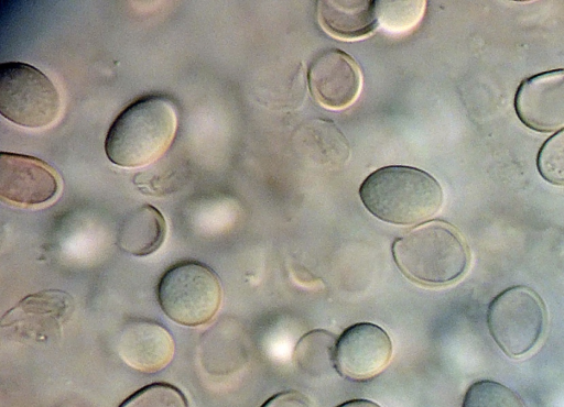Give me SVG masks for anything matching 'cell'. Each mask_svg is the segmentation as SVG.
Returning a JSON list of instances; mask_svg holds the SVG:
<instances>
[{
    "instance_id": "cell-1",
    "label": "cell",
    "mask_w": 564,
    "mask_h": 407,
    "mask_svg": "<svg viewBox=\"0 0 564 407\" xmlns=\"http://www.w3.org/2000/svg\"><path fill=\"white\" fill-rule=\"evenodd\" d=\"M177 130V111L162 95L143 96L127 106L110 125L105 151L121 167H139L160 158Z\"/></svg>"
},
{
    "instance_id": "cell-2",
    "label": "cell",
    "mask_w": 564,
    "mask_h": 407,
    "mask_svg": "<svg viewBox=\"0 0 564 407\" xmlns=\"http://www.w3.org/2000/svg\"><path fill=\"white\" fill-rule=\"evenodd\" d=\"M392 255L404 276L433 287L455 283L470 264V251L460 232L441 220L425 222L395 239Z\"/></svg>"
},
{
    "instance_id": "cell-3",
    "label": "cell",
    "mask_w": 564,
    "mask_h": 407,
    "mask_svg": "<svg viewBox=\"0 0 564 407\" xmlns=\"http://www.w3.org/2000/svg\"><path fill=\"white\" fill-rule=\"evenodd\" d=\"M359 196L378 219L413 226L435 216L443 205V189L429 173L403 165L381 167L360 185Z\"/></svg>"
},
{
    "instance_id": "cell-4",
    "label": "cell",
    "mask_w": 564,
    "mask_h": 407,
    "mask_svg": "<svg viewBox=\"0 0 564 407\" xmlns=\"http://www.w3.org/2000/svg\"><path fill=\"white\" fill-rule=\"evenodd\" d=\"M221 284L207 265L183 261L171 266L158 284V300L174 322L197 327L209 322L221 304Z\"/></svg>"
},
{
    "instance_id": "cell-5",
    "label": "cell",
    "mask_w": 564,
    "mask_h": 407,
    "mask_svg": "<svg viewBox=\"0 0 564 407\" xmlns=\"http://www.w3.org/2000/svg\"><path fill=\"white\" fill-rule=\"evenodd\" d=\"M61 97L53 81L37 68L20 62L0 66V112L24 128H44L59 114Z\"/></svg>"
},
{
    "instance_id": "cell-6",
    "label": "cell",
    "mask_w": 564,
    "mask_h": 407,
    "mask_svg": "<svg viewBox=\"0 0 564 407\" xmlns=\"http://www.w3.org/2000/svg\"><path fill=\"white\" fill-rule=\"evenodd\" d=\"M541 297L525 286L510 287L489 305L487 323L491 337L509 356H523L538 344L546 326Z\"/></svg>"
},
{
    "instance_id": "cell-7",
    "label": "cell",
    "mask_w": 564,
    "mask_h": 407,
    "mask_svg": "<svg viewBox=\"0 0 564 407\" xmlns=\"http://www.w3.org/2000/svg\"><path fill=\"white\" fill-rule=\"evenodd\" d=\"M392 342L379 326L359 322L346 328L336 339L334 367L352 381L378 375L390 362Z\"/></svg>"
},
{
    "instance_id": "cell-8",
    "label": "cell",
    "mask_w": 564,
    "mask_h": 407,
    "mask_svg": "<svg viewBox=\"0 0 564 407\" xmlns=\"http://www.w3.org/2000/svg\"><path fill=\"white\" fill-rule=\"evenodd\" d=\"M58 190V176L48 164L33 156L1 152L0 196L3 201L34 207L54 199Z\"/></svg>"
},
{
    "instance_id": "cell-9",
    "label": "cell",
    "mask_w": 564,
    "mask_h": 407,
    "mask_svg": "<svg viewBox=\"0 0 564 407\" xmlns=\"http://www.w3.org/2000/svg\"><path fill=\"white\" fill-rule=\"evenodd\" d=\"M514 108L521 122L534 131L564 130V69L523 80L516 94Z\"/></svg>"
},
{
    "instance_id": "cell-10",
    "label": "cell",
    "mask_w": 564,
    "mask_h": 407,
    "mask_svg": "<svg viewBox=\"0 0 564 407\" xmlns=\"http://www.w3.org/2000/svg\"><path fill=\"white\" fill-rule=\"evenodd\" d=\"M307 80L314 98L325 108L334 110L352 105L362 85L355 59L335 48L324 51L313 59Z\"/></svg>"
},
{
    "instance_id": "cell-11",
    "label": "cell",
    "mask_w": 564,
    "mask_h": 407,
    "mask_svg": "<svg viewBox=\"0 0 564 407\" xmlns=\"http://www.w3.org/2000/svg\"><path fill=\"white\" fill-rule=\"evenodd\" d=\"M117 352L130 367L155 373L164 369L175 351L173 337L169 330L152 320H132L119 331Z\"/></svg>"
},
{
    "instance_id": "cell-12",
    "label": "cell",
    "mask_w": 564,
    "mask_h": 407,
    "mask_svg": "<svg viewBox=\"0 0 564 407\" xmlns=\"http://www.w3.org/2000/svg\"><path fill=\"white\" fill-rule=\"evenodd\" d=\"M376 6L373 0H322L317 3L318 21L337 38H361L377 26Z\"/></svg>"
},
{
    "instance_id": "cell-13",
    "label": "cell",
    "mask_w": 564,
    "mask_h": 407,
    "mask_svg": "<svg viewBox=\"0 0 564 407\" xmlns=\"http://www.w3.org/2000/svg\"><path fill=\"white\" fill-rule=\"evenodd\" d=\"M166 237L163 215L151 205H143L123 220L119 233V248L134 256H147L158 251Z\"/></svg>"
},
{
    "instance_id": "cell-14",
    "label": "cell",
    "mask_w": 564,
    "mask_h": 407,
    "mask_svg": "<svg viewBox=\"0 0 564 407\" xmlns=\"http://www.w3.org/2000/svg\"><path fill=\"white\" fill-rule=\"evenodd\" d=\"M426 2L420 1H377V20L381 28L394 35L412 31L422 20Z\"/></svg>"
},
{
    "instance_id": "cell-15",
    "label": "cell",
    "mask_w": 564,
    "mask_h": 407,
    "mask_svg": "<svg viewBox=\"0 0 564 407\" xmlns=\"http://www.w3.org/2000/svg\"><path fill=\"white\" fill-rule=\"evenodd\" d=\"M462 407H525L507 386L494 381H478L467 389Z\"/></svg>"
},
{
    "instance_id": "cell-16",
    "label": "cell",
    "mask_w": 564,
    "mask_h": 407,
    "mask_svg": "<svg viewBox=\"0 0 564 407\" xmlns=\"http://www.w3.org/2000/svg\"><path fill=\"white\" fill-rule=\"evenodd\" d=\"M119 407H189L185 395L167 383H153L133 393Z\"/></svg>"
},
{
    "instance_id": "cell-17",
    "label": "cell",
    "mask_w": 564,
    "mask_h": 407,
    "mask_svg": "<svg viewBox=\"0 0 564 407\" xmlns=\"http://www.w3.org/2000/svg\"><path fill=\"white\" fill-rule=\"evenodd\" d=\"M536 164L545 180L554 185H564V130L543 144Z\"/></svg>"
},
{
    "instance_id": "cell-18",
    "label": "cell",
    "mask_w": 564,
    "mask_h": 407,
    "mask_svg": "<svg viewBox=\"0 0 564 407\" xmlns=\"http://www.w3.org/2000/svg\"><path fill=\"white\" fill-rule=\"evenodd\" d=\"M261 407H313L311 400L297 391H285L269 398Z\"/></svg>"
},
{
    "instance_id": "cell-19",
    "label": "cell",
    "mask_w": 564,
    "mask_h": 407,
    "mask_svg": "<svg viewBox=\"0 0 564 407\" xmlns=\"http://www.w3.org/2000/svg\"><path fill=\"white\" fill-rule=\"evenodd\" d=\"M337 407H380L378 404L368 399H351L340 404Z\"/></svg>"
},
{
    "instance_id": "cell-20",
    "label": "cell",
    "mask_w": 564,
    "mask_h": 407,
    "mask_svg": "<svg viewBox=\"0 0 564 407\" xmlns=\"http://www.w3.org/2000/svg\"><path fill=\"white\" fill-rule=\"evenodd\" d=\"M59 407H82V406L74 404V403H65V404L61 405Z\"/></svg>"
}]
</instances>
